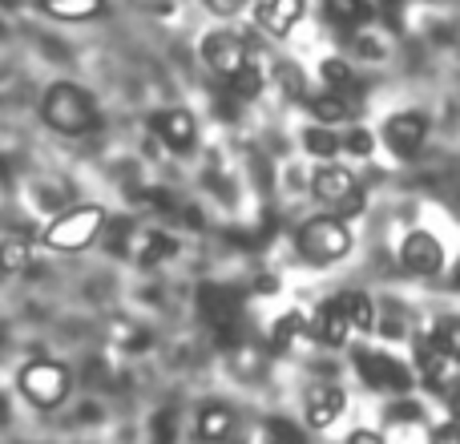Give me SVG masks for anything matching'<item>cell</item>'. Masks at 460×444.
<instances>
[{"label": "cell", "mask_w": 460, "mask_h": 444, "mask_svg": "<svg viewBox=\"0 0 460 444\" xmlns=\"http://www.w3.org/2000/svg\"><path fill=\"white\" fill-rule=\"evenodd\" d=\"M37 118L61 138H85L102 126V105L89 85L73 77H53L37 93Z\"/></svg>", "instance_id": "cell-1"}, {"label": "cell", "mask_w": 460, "mask_h": 444, "mask_svg": "<svg viewBox=\"0 0 460 444\" xmlns=\"http://www.w3.org/2000/svg\"><path fill=\"white\" fill-rule=\"evenodd\" d=\"M110 226V215L105 207H93V202H81V207H65L61 215H53L40 230V243L57 254H77L89 251L97 238Z\"/></svg>", "instance_id": "cell-2"}, {"label": "cell", "mask_w": 460, "mask_h": 444, "mask_svg": "<svg viewBox=\"0 0 460 444\" xmlns=\"http://www.w3.org/2000/svg\"><path fill=\"white\" fill-rule=\"evenodd\" d=\"M295 251L315 267H332V262L348 259L351 254V230L343 218L323 215V218H307L295 230Z\"/></svg>", "instance_id": "cell-3"}, {"label": "cell", "mask_w": 460, "mask_h": 444, "mask_svg": "<svg viewBox=\"0 0 460 444\" xmlns=\"http://www.w3.org/2000/svg\"><path fill=\"white\" fill-rule=\"evenodd\" d=\"M16 388H21V396L29 400L32 408H57L65 404V396H69L73 388V376L65 364H57V360H29V364L16 372Z\"/></svg>", "instance_id": "cell-4"}, {"label": "cell", "mask_w": 460, "mask_h": 444, "mask_svg": "<svg viewBox=\"0 0 460 444\" xmlns=\"http://www.w3.org/2000/svg\"><path fill=\"white\" fill-rule=\"evenodd\" d=\"M351 368H356L359 384L372 392H392V396H408L416 384V372L408 364H400L388 351H372V348H356L351 351Z\"/></svg>", "instance_id": "cell-5"}, {"label": "cell", "mask_w": 460, "mask_h": 444, "mask_svg": "<svg viewBox=\"0 0 460 444\" xmlns=\"http://www.w3.org/2000/svg\"><path fill=\"white\" fill-rule=\"evenodd\" d=\"M311 194L315 202H323L327 210H335V218H348V215H359L364 210V191H359L356 174L348 166H319L311 174Z\"/></svg>", "instance_id": "cell-6"}, {"label": "cell", "mask_w": 460, "mask_h": 444, "mask_svg": "<svg viewBox=\"0 0 460 444\" xmlns=\"http://www.w3.org/2000/svg\"><path fill=\"white\" fill-rule=\"evenodd\" d=\"M199 57L207 61V69L215 73V77H238V73L246 69V65L254 61V53H251V45H246V37H238L234 29H215V32H207V37L199 40Z\"/></svg>", "instance_id": "cell-7"}, {"label": "cell", "mask_w": 460, "mask_h": 444, "mask_svg": "<svg viewBox=\"0 0 460 444\" xmlns=\"http://www.w3.org/2000/svg\"><path fill=\"white\" fill-rule=\"evenodd\" d=\"M150 129L170 154H190L194 142H199V121H194L190 110L182 105H170V110H158L150 118Z\"/></svg>", "instance_id": "cell-8"}, {"label": "cell", "mask_w": 460, "mask_h": 444, "mask_svg": "<svg viewBox=\"0 0 460 444\" xmlns=\"http://www.w3.org/2000/svg\"><path fill=\"white\" fill-rule=\"evenodd\" d=\"M424 142H429V118H424L420 110H400L384 121V146H388L396 158L420 154Z\"/></svg>", "instance_id": "cell-9"}, {"label": "cell", "mask_w": 460, "mask_h": 444, "mask_svg": "<svg viewBox=\"0 0 460 444\" xmlns=\"http://www.w3.org/2000/svg\"><path fill=\"white\" fill-rule=\"evenodd\" d=\"M126 254L137 262V267H158V262L174 259L178 254V238L162 226H129V238H126ZM121 254V259H126Z\"/></svg>", "instance_id": "cell-10"}, {"label": "cell", "mask_w": 460, "mask_h": 444, "mask_svg": "<svg viewBox=\"0 0 460 444\" xmlns=\"http://www.w3.org/2000/svg\"><path fill=\"white\" fill-rule=\"evenodd\" d=\"M400 262H404V271H412V275L432 279L445 267V246H440V238L432 235V230H408L404 243H400Z\"/></svg>", "instance_id": "cell-11"}, {"label": "cell", "mask_w": 460, "mask_h": 444, "mask_svg": "<svg viewBox=\"0 0 460 444\" xmlns=\"http://www.w3.org/2000/svg\"><path fill=\"white\" fill-rule=\"evenodd\" d=\"M303 408H307V416H303V421H307V429L327 432L343 416L348 396H343L340 384H311L307 396H303Z\"/></svg>", "instance_id": "cell-12"}, {"label": "cell", "mask_w": 460, "mask_h": 444, "mask_svg": "<svg viewBox=\"0 0 460 444\" xmlns=\"http://www.w3.org/2000/svg\"><path fill=\"white\" fill-rule=\"evenodd\" d=\"M307 332L315 335L323 348H343L351 335V319H348V307H343V295H335V299H323L319 303V311L307 319Z\"/></svg>", "instance_id": "cell-13"}, {"label": "cell", "mask_w": 460, "mask_h": 444, "mask_svg": "<svg viewBox=\"0 0 460 444\" xmlns=\"http://www.w3.org/2000/svg\"><path fill=\"white\" fill-rule=\"evenodd\" d=\"M110 0H32V13L53 24H89L105 16Z\"/></svg>", "instance_id": "cell-14"}, {"label": "cell", "mask_w": 460, "mask_h": 444, "mask_svg": "<svg viewBox=\"0 0 460 444\" xmlns=\"http://www.w3.org/2000/svg\"><path fill=\"white\" fill-rule=\"evenodd\" d=\"M307 13V0H254V24L270 37H287Z\"/></svg>", "instance_id": "cell-15"}, {"label": "cell", "mask_w": 460, "mask_h": 444, "mask_svg": "<svg viewBox=\"0 0 460 444\" xmlns=\"http://www.w3.org/2000/svg\"><path fill=\"white\" fill-rule=\"evenodd\" d=\"M199 311H202V319H207L210 327L226 332V327L238 324V295L230 291V287L207 283V287L199 291Z\"/></svg>", "instance_id": "cell-16"}, {"label": "cell", "mask_w": 460, "mask_h": 444, "mask_svg": "<svg viewBox=\"0 0 460 444\" xmlns=\"http://www.w3.org/2000/svg\"><path fill=\"white\" fill-rule=\"evenodd\" d=\"M412 364L416 372H420L424 388L429 392H440V384H445V368H448V356L432 343V335H420L416 340V351H412Z\"/></svg>", "instance_id": "cell-17"}, {"label": "cell", "mask_w": 460, "mask_h": 444, "mask_svg": "<svg viewBox=\"0 0 460 444\" xmlns=\"http://www.w3.org/2000/svg\"><path fill=\"white\" fill-rule=\"evenodd\" d=\"M307 105L319 126H343V121H351V113H356V105H351L348 93H340V89H323V93H315Z\"/></svg>", "instance_id": "cell-18"}, {"label": "cell", "mask_w": 460, "mask_h": 444, "mask_svg": "<svg viewBox=\"0 0 460 444\" xmlns=\"http://www.w3.org/2000/svg\"><path fill=\"white\" fill-rule=\"evenodd\" d=\"M234 432V413L226 404H207L199 413V437L207 444H223Z\"/></svg>", "instance_id": "cell-19"}, {"label": "cell", "mask_w": 460, "mask_h": 444, "mask_svg": "<svg viewBox=\"0 0 460 444\" xmlns=\"http://www.w3.org/2000/svg\"><path fill=\"white\" fill-rule=\"evenodd\" d=\"M307 319L299 315V311H287V315H279L275 319V327H270V348L275 351H291L295 343H303L307 340Z\"/></svg>", "instance_id": "cell-20"}, {"label": "cell", "mask_w": 460, "mask_h": 444, "mask_svg": "<svg viewBox=\"0 0 460 444\" xmlns=\"http://www.w3.org/2000/svg\"><path fill=\"white\" fill-rule=\"evenodd\" d=\"M32 262V243L21 235H8L0 238V275H21V271H29Z\"/></svg>", "instance_id": "cell-21"}, {"label": "cell", "mask_w": 460, "mask_h": 444, "mask_svg": "<svg viewBox=\"0 0 460 444\" xmlns=\"http://www.w3.org/2000/svg\"><path fill=\"white\" fill-rule=\"evenodd\" d=\"M303 150L311 158H335L343 150V138L335 134V126H307L303 129Z\"/></svg>", "instance_id": "cell-22"}, {"label": "cell", "mask_w": 460, "mask_h": 444, "mask_svg": "<svg viewBox=\"0 0 460 444\" xmlns=\"http://www.w3.org/2000/svg\"><path fill=\"white\" fill-rule=\"evenodd\" d=\"M343 307H348L351 332H372L376 327V303L364 291H343Z\"/></svg>", "instance_id": "cell-23"}, {"label": "cell", "mask_w": 460, "mask_h": 444, "mask_svg": "<svg viewBox=\"0 0 460 444\" xmlns=\"http://www.w3.org/2000/svg\"><path fill=\"white\" fill-rule=\"evenodd\" d=\"M429 335L448 360H460V315H445Z\"/></svg>", "instance_id": "cell-24"}, {"label": "cell", "mask_w": 460, "mask_h": 444, "mask_svg": "<svg viewBox=\"0 0 460 444\" xmlns=\"http://www.w3.org/2000/svg\"><path fill=\"white\" fill-rule=\"evenodd\" d=\"M319 77H323L327 89H340V93H348L351 89V65L343 61V57H323V65H319Z\"/></svg>", "instance_id": "cell-25"}, {"label": "cell", "mask_w": 460, "mask_h": 444, "mask_svg": "<svg viewBox=\"0 0 460 444\" xmlns=\"http://www.w3.org/2000/svg\"><path fill=\"white\" fill-rule=\"evenodd\" d=\"M226 85H230V93H234V97H243V102H251V97H259V93H262V69H259V61H251L243 73H238V77H230Z\"/></svg>", "instance_id": "cell-26"}, {"label": "cell", "mask_w": 460, "mask_h": 444, "mask_svg": "<svg viewBox=\"0 0 460 444\" xmlns=\"http://www.w3.org/2000/svg\"><path fill=\"white\" fill-rule=\"evenodd\" d=\"M262 437H267V444H303V429L295 421H287V416H270L262 424Z\"/></svg>", "instance_id": "cell-27"}, {"label": "cell", "mask_w": 460, "mask_h": 444, "mask_svg": "<svg viewBox=\"0 0 460 444\" xmlns=\"http://www.w3.org/2000/svg\"><path fill=\"white\" fill-rule=\"evenodd\" d=\"M372 134H367V129H351L348 138H343V150H351V154H359V158H367V154H372Z\"/></svg>", "instance_id": "cell-28"}, {"label": "cell", "mask_w": 460, "mask_h": 444, "mask_svg": "<svg viewBox=\"0 0 460 444\" xmlns=\"http://www.w3.org/2000/svg\"><path fill=\"white\" fill-rule=\"evenodd\" d=\"M437 396L445 400V408H448V413H453L456 421H460V376H453V380H445V384H440V392H437Z\"/></svg>", "instance_id": "cell-29"}, {"label": "cell", "mask_w": 460, "mask_h": 444, "mask_svg": "<svg viewBox=\"0 0 460 444\" xmlns=\"http://www.w3.org/2000/svg\"><path fill=\"white\" fill-rule=\"evenodd\" d=\"M388 416L396 424H412V421H420V404H412V400H396V404L388 408Z\"/></svg>", "instance_id": "cell-30"}, {"label": "cell", "mask_w": 460, "mask_h": 444, "mask_svg": "<svg viewBox=\"0 0 460 444\" xmlns=\"http://www.w3.org/2000/svg\"><path fill=\"white\" fill-rule=\"evenodd\" d=\"M429 444H460V421L437 424V429L429 432Z\"/></svg>", "instance_id": "cell-31"}, {"label": "cell", "mask_w": 460, "mask_h": 444, "mask_svg": "<svg viewBox=\"0 0 460 444\" xmlns=\"http://www.w3.org/2000/svg\"><path fill=\"white\" fill-rule=\"evenodd\" d=\"M174 432H178V421L170 413H162L158 421H154V444H170L174 440Z\"/></svg>", "instance_id": "cell-32"}, {"label": "cell", "mask_w": 460, "mask_h": 444, "mask_svg": "<svg viewBox=\"0 0 460 444\" xmlns=\"http://www.w3.org/2000/svg\"><path fill=\"white\" fill-rule=\"evenodd\" d=\"M202 4H207V13H215V16H238L246 8V0H202Z\"/></svg>", "instance_id": "cell-33"}, {"label": "cell", "mask_w": 460, "mask_h": 444, "mask_svg": "<svg viewBox=\"0 0 460 444\" xmlns=\"http://www.w3.org/2000/svg\"><path fill=\"white\" fill-rule=\"evenodd\" d=\"M348 444H384V432H376V429H356L348 437Z\"/></svg>", "instance_id": "cell-34"}, {"label": "cell", "mask_w": 460, "mask_h": 444, "mask_svg": "<svg viewBox=\"0 0 460 444\" xmlns=\"http://www.w3.org/2000/svg\"><path fill=\"white\" fill-rule=\"evenodd\" d=\"M254 291H259V295H275L279 291V275H259V279H254Z\"/></svg>", "instance_id": "cell-35"}, {"label": "cell", "mask_w": 460, "mask_h": 444, "mask_svg": "<svg viewBox=\"0 0 460 444\" xmlns=\"http://www.w3.org/2000/svg\"><path fill=\"white\" fill-rule=\"evenodd\" d=\"M4 73H13V49L0 45V77H4Z\"/></svg>", "instance_id": "cell-36"}, {"label": "cell", "mask_w": 460, "mask_h": 444, "mask_svg": "<svg viewBox=\"0 0 460 444\" xmlns=\"http://www.w3.org/2000/svg\"><path fill=\"white\" fill-rule=\"evenodd\" d=\"M0 4H8V8H13V4H24V0H0ZM29 4H32V0H29Z\"/></svg>", "instance_id": "cell-37"}, {"label": "cell", "mask_w": 460, "mask_h": 444, "mask_svg": "<svg viewBox=\"0 0 460 444\" xmlns=\"http://www.w3.org/2000/svg\"><path fill=\"white\" fill-rule=\"evenodd\" d=\"M456 364H460V360H456Z\"/></svg>", "instance_id": "cell-38"}]
</instances>
